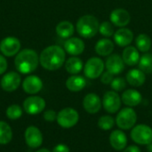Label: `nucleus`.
I'll use <instances>...</instances> for the list:
<instances>
[{
    "label": "nucleus",
    "mask_w": 152,
    "mask_h": 152,
    "mask_svg": "<svg viewBox=\"0 0 152 152\" xmlns=\"http://www.w3.org/2000/svg\"><path fill=\"white\" fill-rule=\"evenodd\" d=\"M56 121L62 128H71L79 121V114L73 108H64L57 113Z\"/></svg>",
    "instance_id": "6"
},
{
    "label": "nucleus",
    "mask_w": 152,
    "mask_h": 152,
    "mask_svg": "<svg viewBox=\"0 0 152 152\" xmlns=\"http://www.w3.org/2000/svg\"><path fill=\"white\" fill-rule=\"evenodd\" d=\"M7 67H8V64H7V61L5 57L0 54V75L4 74L6 71Z\"/></svg>",
    "instance_id": "36"
},
{
    "label": "nucleus",
    "mask_w": 152,
    "mask_h": 152,
    "mask_svg": "<svg viewBox=\"0 0 152 152\" xmlns=\"http://www.w3.org/2000/svg\"><path fill=\"white\" fill-rule=\"evenodd\" d=\"M83 107L87 113L96 114L101 110L102 107V101L98 94L90 93L85 96L83 100Z\"/></svg>",
    "instance_id": "12"
},
{
    "label": "nucleus",
    "mask_w": 152,
    "mask_h": 152,
    "mask_svg": "<svg viewBox=\"0 0 152 152\" xmlns=\"http://www.w3.org/2000/svg\"><path fill=\"white\" fill-rule=\"evenodd\" d=\"M110 146L117 151H123L127 146V136L121 129L114 130L110 133L109 137Z\"/></svg>",
    "instance_id": "14"
},
{
    "label": "nucleus",
    "mask_w": 152,
    "mask_h": 152,
    "mask_svg": "<svg viewBox=\"0 0 152 152\" xmlns=\"http://www.w3.org/2000/svg\"><path fill=\"white\" fill-rule=\"evenodd\" d=\"M53 152H70V151H69V148L66 144L60 143V144H57L53 148Z\"/></svg>",
    "instance_id": "37"
},
{
    "label": "nucleus",
    "mask_w": 152,
    "mask_h": 152,
    "mask_svg": "<svg viewBox=\"0 0 152 152\" xmlns=\"http://www.w3.org/2000/svg\"><path fill=\"white\" fill-rule=\"evenodd\" d=\"M139 69L145 74L152 73V53L143 54L139 61Z\"/></svg>",
    "instance_id": "29"
},
{
    "label": "nucleus",
    "mask_w": 152,
    "mask_h": 152,
    "mask_svg": "<svg viewBox=\"0 0 152 152\" xmlns=\"http://www.w3.org/2000/svg\"><path fill=\"white\" fill-rule=\"evenodd\" d=\"M105 68L107 71L113 75H118L122 73V71L125 69V62L122 59V56L117 53L109 55L105 62Z\"/></svg>",
    "instance_id": "16"
},
{
    "label": "nucleus",
    "mask_w": 152,
    "mask_h": 152,
    "mask_svg": "<svg viewBox=\"0 0 152 152\" xmlns=\"http://www.w3.org/2000/svg\"><path fill=\"white\" fill-rule=\"evenodd\" d=\"M130 136L136 144L147 146L152 142V128L145 124L135 125L131 129Z\"/></svg>",
    "instance_id": "5"
},
{
    "label": "nucleus",
    "mask_w": 152,
    "mask_h": 152,
    "mask_svg": "<svg viewBox=\"0 0 152 152\" xmlns=\"http://www.w3.org/2000/svg\"><path fill=\"white\" fill-rule=\"evenodd\" d=\"M100 77H101V82L102 84H104V85H110L111 82L114 79V75L111 74L109 71H104Z\"/></svg>",
    "instance_id": "34"
},
{
    "label": "nucleus",
    "mask_w": 152,
    "mask_h": 152,
    "mask_svg": "<svg viewBox=\"0 0 152 152\" xmlns=\"http://www.w3.org/2000/svg\"><path fill=\"white\" fill-rule=\"evenodd\" d=\"M44 118L47 122H53L57 118V113L53 110H48L44 112Z\"/></svg>",
    "instance_id": "35"
},
{
    "label": "nucleus",
    "mask_w": 152,
    "mask_h": 152,
    "mask_svg": "<svg viewBox=\"0 0 152 152\" xmlns=\"http://www.w3.org/2000/svg\"><path fill=\"white\" fill-rule=\"evenodd\" d=\"M147 151L148 152H152V142L147 145Z\"/></svg>",
    "instance_id": "39"
},
{
    "label": "nucleus",
    "mask_w": 152,
    "mask_h": 152,
    "mask_svg": "<svg viewBox=\"0 0 152 152\" xmlns=\"http://www.w3.org/2000/svg\"><path fill=\"white\" fill-rule=\"evenodd\" d=\"M20 41L17 37H7L0 42V52L4 56L12 57L20 52Z\"/></svg>",
    "instance_id": "9"
},
{
    "label": "nucleus",
    "mask_w": 152,
    "mask_h": 152,
    "mask_svg": "<svg viewBox=\"0 0 152 152\" xmlns=\"http://www.w3.org/2000/svg\"><path fill=\"white\" fill-rule=\"evenodd\" d=\"M99 20L98 19L90 14L84 15L77 21L76 28L79 36L84 38H92L99 31Z\"/></svg>",
    "instance_id": "3"
},
{
    "label": "nucleus",
    "mask_w": 152,
    "mask_h": 152,
    "mask_svg": "<svg viewBox=\"0 0 152 152\" xmlns=\"http://www.w3.org/2000/svg\"><path fill=\"white\" fill-rule=\"evenodd\" d=\"M121 101L126 106L134 108L141 104L142 101V95L135 89H127L123 92L121 95Z\"/></svg>",
    "instance_id": "18"
},
{
    "label": "nucleus",
    "mask_w": 152,
    "mask_h": 152,
    "mask_svg": "<svg viewBox=\"0 0 152 152\" xmlns=\"http://www.w3.org/2000/svg\"><path fill=\"white\" fill-rule=\"evenodd\" d=\"M135 45L139 51L146 53L151 48V39L147 34H140L135 38Z\"/></svg>",
    "instance_id": "28"
},
{
    "label": "nucleus",
    "mask_w": 152,
    "mask_h": 152,
    "mask_svg": "<svg viewBox=\"0 0 152 152\" xmlns=\"http://www.w3.org/2000/svg\"><path fill=\"white\" fill-rule=\"evenodd\" d=\"M126 80L130 86L134 87H140L145 83L146 76L145 73L140 69H133L127 72Z\"/></svg>",
    "instance_id": "21"
},
{
    "label": "nucleus",
    "mask_w": 152,
    "mask_h": 152,
    "mask_svg": "<svg viewBox=\"0 0 152 152\" xmlns=\"http://www.w3.org/2000/svg\"><path fill=\"white\" fill-rule=\"evenodd\" d=\"M116 124V120L112 116L110 115H104L99 118L97 125L100 129L103 131H109L113 128V126Z\"/></svg>",
    "instance_id": "30"
},
{
    "label": "nucleus",
    "mask_w": 152,
    "mask_h": 152,
    "mask_svg": "<svg viewBox=\"0 0 152 152\" xmlns=\"http://www.w3.org/2000/svg\"><path fill=\"white\" fill-rule=\"evenodd\" d=\"M99 32L105 37H113L114 31V25L110 21H103L99 26Z\"/></svg>",
    "instance_id": "32"
},
{
    "label": "nucleus",
    "mask_w": 152,
    "mask_h": 152,
    "mask_svg": "<svg viewBox=\"0 0 152 152\" xmlns=\"http://www.w3.org/2000/svg\"><path fill=\"white\" fill-rule=\"evenodd\" d=\"M22 88L25 93L28 94H36L43 88V82L37 76H28L22 82Z\"/></svg>",
    "instance_id": "17"
},
{
    "label": "nucleus",
    "mask_w": 152,
    "mask_h": 152,
    "mask_svg": "<svg viewBox=\"0 0 152 152\" xmlns=\"http://www.w3.org/2000/svg\"><path fill=\"white\" fill-rule=\"evenodd\" d=\"M116 124L121 130H131L137 122V113L131 108L126 107L119 110L115 118Z\"/></svg>",
    "instance_id": "4"
},
{
    "label": "nucleus",
    "mask_w": 152,
    "mask_h": 152,
    "mask_svg": "<svg viewBox=\"0 0 152 152\" xmlns=\"http://www.w3.org/2000/svg\"><path fill=\"white\" fill-rule=\"evenodd\" d=\"M111 88L115 92H121L126 87V80L123 77H114L113 81L110 84Z\"/></svg>",
    "instance_id": "33"
},
{
    "label": "nucleus",
    "mask_w": 152,
    "mask_h": 152,
    "mask_svg": "<svg viewBox=\"0 0 152 152\" xmlns=\"http://www.w3.org/2000/svg\"><path fill=\"white\" fill-rule=\"evenodd\" d=\"M39 63V56L32 49H23L20 51L15 59L14 65L20 74H30L35 71Z\"/></svg>",
    "instance_id": "2"
},
{
    "label": "nucleus",
    "mask_w": 152,
    "mask_h": 152,
    "mask_svg": "<svg viewBox=\"0 0 152 152\" xmlns=\"http://www.w3.org/2000/svg\"><path fill=\"white\" fill-rule=\"evenodd\" d=\"M94 50L100 56H109L114 50V43L109 38L100 39L96 43Z\"/></svg>",
    "instance_id": "24"
},
{
    "label": "nucleus",
    "mask_w": 152,
    "mask_h": 152,
    "mask_svg": "<svg viewBox=\"0 0 152 152\" xmlns=\"http://www.w3.org/2000/svg\"><path fill=\"white\" fill-rule=\"evenodd\" d=\"M140 53L136 47L128 45L126 46L122 53V59L125 64L128 66H135L139 63L140 61Z\"/></svg>",
    "instance_id": "22"
},
{
    "label": "nucleus",
    "mask_w": 152,
    "mask_h": 152,
    "mask_svg": "<svg viewBox=\"0 0 152 152\" xmlns=\"http://www.w3.org/2000/svg\"><path fill=\"white\" fill-rule=\"evenodd\" d=\"M86 86V80L84 77L78 75L70 76L66 81V87L70 92H80Z\"/></svg>",
    "instance_id": "23"
},
{
    "label": "nucleus",
    "mask_w": 152,
    "mask_h": 152,
    "mask_svg": "<svg viewBox=\"0 0 152 152\" xmlns=\"http://www.w3.org/2000/svg\"><path fill=\"white\" fill-rule=\"evenodd\" d=\"M20 82L21 78L20 74L14 71H10L3 76L0 81V85L4 91L11 93L19 88Z\"/></svg>",
    "instance_id": "11"
},
{
    "label": "nucleus",
    "mask_w": 152,
    "mask_h": 152,
    "mask_svg": "<svg viewBox=\"0 0 152 152\" xmlns=\"http://www.w3.org/2000/svg\"><path fill=\"white\" fill-rule=\"evenodd\" d=\"M110 22L117 27L124 28L128 25L131 20V15L128 11L123 8H117L113 10L110 16Z\"/></svg>",
    "instance_id": "15"
},
{
    "label": "nucleus",
    "mask_w": 152,
    "mask_h": 152,
    "mask_svg": "<svg viewBox=\"0 0 152 152\" xmlns=\"http://www.w3.org/2000/svg\"><path fill=\"white\" fill-rule=\"evenodd\" d=\"M12 139V131L11 126L4 121H0V144L9 143Z\"/></svg>",
    "instance_id": "27"
},
{
    "label": "nucleus",
    "mask_w": 152,
    "mask_h": 152,
    "mask_svg": "<svg viewBox=\"0 0 152 152\" xmlns=\"http://www.w3.org/2000/svg\"><path fill=\"white\" fill-rule=\"evenodd\" d=\"M5 113H6V116L9 119L16 120V119H19L22 116V110L19 105L12 104L7 108Z\"/></svg>",
    "instance_id": "31"
},
{
    "label": "nucleus",
    "mask_w": 152,
    "mask_h": 152,
    "mask_svg": "<svg viewBox=\"0 0 152 152\" xmlns=\"http://www.w3.org/2000/svg\"><path fill=\"white\" fill-rule=\"evenodd\" d=\"M36 152H51L49 150H47V149H41V150H38Z\"/></svg>",
    "instance_id": "40"
},
{
    "label": "nucleus",
    "mask_w": 152,
    "mask_h": 152,
    "mask_svg": "<svg viewBox=\"0 0 152 152\" xmlns=\"http://www.w3.org/2000/svg\"><path fill=\"white\" fill-rule=\"evenodd\" d=\"M45 108V101L39 96H29L23 102L24 110L29 115L41 113Z\"/></svg>",
    "instance_id": "10"
},
{
    "label": "nucleus",
    "mask_w": 152,
    "mask_h": 152,
    "mask_svg": "<svg viewBox=\"0 0 152 152\" xmlns=\"http://www.w3.org/2000/svg\"><path fill=\"white\" fill-rule=\"evenodd\" d=\"M123 152H142L141 149L137 145H129L123 151Z\"/></svg>",
    "instance_id": "38"
},
{
    "label": "nucleus",
    "mask_w": 152,
    "mask_h": 152,
    "mask_svg": "<svg viewBox=\"0 0 152 152\" xmlns=\"http://www.w3.org/2000/svg\"><path fill=\"white\" fill-rule=\"evenodd\" d=\"M114 41L119 46H128L134 40V33L131 29L126 28H121L118 29L114 35Z\"/></svg>",
    "instance_id": "20"
},
{
    "label": "nucleus",
    "mask_w": 152,
    "mask_h": 152,
    "mask_svg": "<svg viewBox=\"0 0 152 152\" xmlns=\"http://www.w3.org/2000/svg\"><path fill=\"white\" fill-rule=\"evenodd\" d=\"M24 137L26 144L32 149H37L43 143V134L36 126H28L25 131Z\"/></svg>",
    "instance_id": "13"
},
{
    "label": "nucleus",
    "mask_w": 152,
    "mask_h": 152,
    "mask_svg": "<svg viewBox=\"0 0 152 152\" xmlns=\"http://www.w3.org/2000/svg\"><path fill=\"white\" fill-rule=\"evenodd\" d=\"M102 107L110 114H114L119 111L122 104L121 96L115 91H107L102 97Z\"/></svg>",
    "instance_id": "8"
},
{
    "label": "nucleus",
    "mask_w": 152,
    "mask_h": 152,
    "mask_svg": "<svg viewBox=\"0 0 152 152\" xmlns=\"http://www.w3.org/2000/svg\"><path fill=\"white\" fill-rule=\"evenodd\" d=\"M64 50L70 55H79L85 50V43L81 38L69 37L64 43Z\"/></svg>",
    "instance_id": "19"
},
{
    "label": "nucleus",
    "mask_w": 152,
    "mask_h": 152,
    "mask_svg": "<svg viewBox=\"0 0 152 152\" xmlns=\"http://www.w3.org/2000/svg\"><path fill=\"white\" fill-rule=\"evenodd\" d=\"M65 69L71 75H77L84 69L83 61L78 57H69L65 62Z\"/></svg>",
    "instance_id": "26"
},
{
    "label": "nucleus",
    "mask_w": 152,
    "mask_h": 152,
    "mask_svg": "<svg viewBox=\"0 0 152 152\" xmlns=\"http://www.w3.org/2000/svg\"><path fill=\"white\" fill-rule=\"evenodd\" d=\"M56 34L61 38H69L73 36L75 28L74 25L69 20H62L59 22L55 28Z\"/></svg>",
    "instance_id": "25"
},
{
    "label": "nucleus",
    "mask_w": 152,
    "mask_h": 152,
    "mask_svg": "<svg viewBox=\"0 0 152 152\" xmlns=\"http://www.w3.org/2000/svg\"><path fill=\"white\" fill-rule=\"evenodd\" d=\"M105 64L101 58L92 57L86 62L84 66L85 76L89 79H96L104 72Z\"/></svg>",
    "instance_id": "7"
},
{
    "label": "nucleus",
    "mask_w": 152,
    "mask_h": 152,
    "mask_svg": "<svg viewBox=\"0 0 152 152\" xmlns=\"http://www.w3.org/2000/svg\"><path fill=\"white\" fill-rule=\"evenodd\" d=\"M65 50L59 45H50L45 48L39 55V63L47 70H57L65 62Z\"/></svg>",
    "instance_id": "1"
}]
</instances>
